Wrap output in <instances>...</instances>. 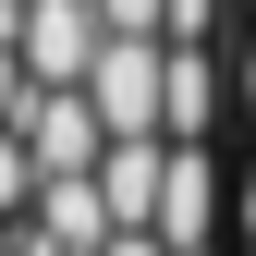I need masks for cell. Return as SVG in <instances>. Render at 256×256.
I'll return each instance as SVG.
<instances>
[{
	"label": "cell",
	"instance_id": "obj_1",
	"mask_svg": "<svg viewBox=\"0 0 256 256\" xmlns=\"http://www.w3.org/2000/svg\"><path fill=\"white\" fill-rule=\"evenodd\" d=\"M86 98H98L110 146L171 134V37H110V49H98V74H86Z\"/></svg>",
	"mask_w": 256,
	"mask_h": 256
},
{
	"label": "cell",
	"instance_id": "obj_2",
	"mask_svg": "<svg viewBox=\"0 0 256 256\" xmlns=\"http://www.w3.org/2000/svg\"><path fill=\"white\" fill-rule=\"evenodd\" d=\"M12 134L37 146V171H49V183H74V171H98V158H110V122H98V98H86V86H37Z\"/></svg>",
	"mask_w": 256,
	"mask_h": 256
},
{
	"label": "cell",
	"instance_id": "obj_3",
	"mask_svg": "<svg viewBox=\"0 0 256 256\" xmlns=\"http://www.w3.org/2000/svg\"><path fill=\"white\" fill-rule=\"evenodd\" d=\"M24 74L37 86H86L98 74V49H110V24H98V0H24Z\"/></svg>",
	"mask_w": 256,
	"mask_h": 256
},
{
	"label": "cell",
	"instance_id": "obj_4",
	"mask_svg": "<svg viewBox=\"0 0 256 256\" xmlns=\"http://www.w3.org/2000/svg\"><path fill=\"white\" fill-rule=\"evenodd\" d=\"M220 220H232L220 146H171V196H158V244H171V256H220Z\"/></svg>",
	"mask_w": 256,
	"mask_h": 256
},
{
	"label": "cell",
	"instance_id": "obj_5",
	"mask_svg": "<svg viewBox=\"0 0 256 256\" xmlns=\"http://www.w3.org/2000/svg\"><path fill=\"white\" fill-rule=\"evenodd\" d=\"M232 49H171V146H220V122H232Z\"/></svg>",
	"mask_w": 256,
	"mask_h": 256
},
{
	"label": "cell",
	"instance_id": "obj_6",
	"mask_svg": "<svg viewBox=\"0 0 256 256\" xmlns=\"http://www.w3.org/2000/svg\"><path fill=\"white\" fill-rule=\"evenodd\" d=\"M98 196L122 232H158V196H171V134H146V146H110L98 158Z\"/></svg>",
	"mask_w": 256,
	"mask_h": 256
},
{
	"label": "cell",
	"instance_id": "obj_7",
	"mask_svg": "<svg viewBox=\"0 0 256 256\" xmlns=\"http://www.w3.org/2000/svg\"><path fill=\"white\" fill-rule=\"evenodd\" d=\"M37 183H49V171H37V146L0 122V232H24V220H37Z\"/></svg>",
	"mask_w": 256,
	"mask_h": 256
},
{
	"label": "cell",
	"instance_id": "obj_8",
	"mask_svg": "<svg viewBox=\"0 0 256 256\" xmlns=\"http://www.w3.org/2000/svg\"><path fill=\"white\" fill-rule=\"evenodd\" d=\"M232 37V0H171V49H220Z\"/></svg>",
	"mask_w": 256,
	"mask_h": 256
},
{
	"label": "cell",
	"instance_id": "obj_9",
	"mask_svg": "<svg viewBox=\"0 0 256 256\" xmlns=\"http://www.w3.org/2000/svg\"><path fill=\"white\" fill-rule=\"evenodd\" d=\"M110 37H171V0H98Z\"/></svg>",
	"mask_w": 256,
	"mask_h": 256
},
{
	"label": "cell",
	"instance_id": "obj_10",
	"mask_svg": "<svg viewBox=\"0 0 256 256\" xmlns=\"http://www.w3.org/2000/svg\"><path fill=\"white\" fill-rule=\"evenodd\" d=\"M24 98H37V74H24V49H0V122H24Z\"/></svg>",
	"mask_w": 256,
	"mask_h": 256
},
{
	"label": "cell",
	"instance_id": "obj_11",
	"mask_svg": "<svg viewBox=\"0 0 256 256\" xmlns=\"http://www.w3.org/2000/svg\"><path fill=\"white\" fill-rule=\"evenodd\" d=\"M110 256H171V244H158V232H122V244H110Z\"/></svg>",
	"mask_w": 256,
	"mask_h": 256
},
{
	"label": "cell",
	"instance_id": "obj_12",
	"mask_svg": "<svg viewBox=\"0 0 256 256\" xmlns=\"http://www.w3.org/2000/svg\"><path fill=\"white\" fill-rule=\"evenodd\" d=\"M12 37H24V0H0V49H12Z\"/></svg>",
	"mask_w": 256,
	"mask_h": 256
},
{
	"label": "cell",
	"instance_id": "obj_13",
	"mask_svg": "<svg viewBox=\"0 0 256 256\" xmlns=\"http://www.w3.org/2000/svg\"><path fill=\"white\" fill-rule=\"evenodd\" d=\"M244 98H256V37H244Z\"/></svg>",
	"mask_w": 256,
	"mask_h": 256
},
{
	"label": "cell",
	"instance_id": "obj_14",
	"mask_svg": "<svg viewBox=\"0 0 256 256\" xmlns=\"http://www.w3.org/2000/svg\"><path fill=\"white\" fill-rule=\"evenodd\" d=\"M0 256H24V244H12V232H0Z\"/></svg>",
	"mask_w": 256,
	"mask_h": 256
},
{
	"label": "cell",
	"instance_id": "obj_15",
	"mask_svg": "<svg viewBox=\"0 0 256 256\" xmlns=\"http://www.w3.org/2000/svg\"><path fill=\"white\" fill-rule=\"evenodd\" d=\"M244 256H256V220H244Z\"/></svg>",
	"mask_w": 256,
	"mask_h": 256
},
{
	"label": "cell",
	"instance_id": "obj_16",
	"mask_svg": "<svg viewBox=\"0 0 256 256\" xmlns=\"http://www.w3.org/2000/svg\"><path fill=\"white\" fill-rule=\"evenodd\" d=\"M244 220H256V196H244Z\"/></svg>",
	"mask_w": 256,
	"mask_h": 256
},
{
	"label": "cell",
	"instance_id": "obj_17",
	"mask_svg": "<svg viewBox=\"0 0 256 256\" xmlns=\"http://www.w3.org/2000/svg\"><path fill=\"white\" fill-rule=\"evenodd\" d=\"M244 110H256V98H244Z\"/></svg>",
	"mask_w": 256,
	"mask_h": 256
}]
</instances>
